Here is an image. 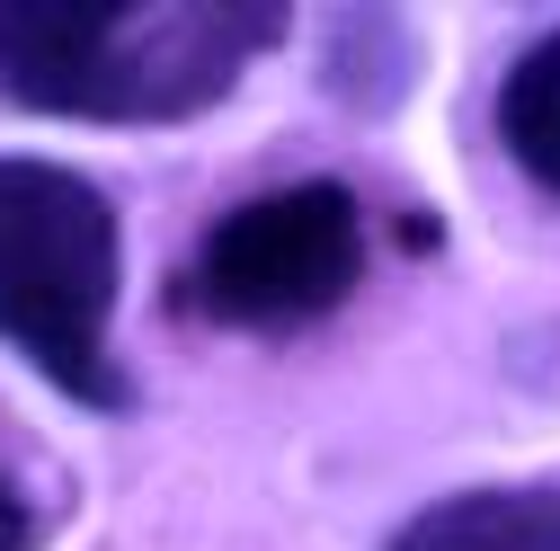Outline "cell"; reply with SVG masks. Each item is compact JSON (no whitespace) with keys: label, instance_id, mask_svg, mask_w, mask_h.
<instances>
[{"label":"cell","instance_id":"cell-5","mask_svg":"<svg viewBox=\"0 0 560 551\" xmlns=\"http://www.w3.org/2000/svg\"><path fill=\"white\" fill-rule=\"evenodd\" d=\"M499 143L508 161L560 196V27L534 36L516 62H508V81H499Z\"/></svg>","mask_w":560,"mask_h":551},{"label":"cell","instance_id":"cell-3","mask_svg":"<svg viewBox=\"0 0 560 551\" xmlns=\"http://www.w3.org/2000/svg\"><path fill=\"white\" fill-rule=\"evenodd\" d=\"M365 285V204L338 178L249 196L187 258V312L223 329H303Z\"/></svg>","mask_w":560,"mask_h":551},{"label":"cell","instance_id":"cell-1","mask_svg":"<svg viewBox=\"0 0 560 551\" xmlns=\"http://www.w3.org/2000/svg\"><path fill=\"white\" fill-rule=\"evenodd\" d=\"M285 10H107V0H10L0 10V98L72 125H178L232 98Z\"/></svg>","mask_w":560,"mask_h":551},{"label":"cell","instance_id":"cell-4","mask_svg":"<svg viewBox=\"0 0 560 551\" xmlns=\"http://www.w3.org/2000/svg\"><path fill=\"white\" fill-rule=\"evenodd\" d=\"M383 551H560V480L454 490L436 507H418Z\"/></svg>","mask_w":560,"mask_h":551},{"label":"cell","instance_id":"cell-7","mask_svg":"<svg viewBox=\"0 0 560 551\" xmlns=\"http://www.w3.org/2000/svg\"><path fill=\"white\" fill-rule=\"evenodd\" d=\"M0 551H36V507L19 499L10 471H0Z\"/></svg>","mask_w":560,"mask_h":551},{"label":"cell","instance_id":"cell-6","mask_svg":"<svg viewBox=\"0 0 560 551\" xmlns=\"http://www.w3.org/2000/svg\"><path fill=\"white\" fill-rule=\"evenodd\" d=\"M409 62H418V36L400 19H338L329 36V72H338V98L347 107H400L409 98Z\"/></svg>","mask_w":560,"mask_h":551},{"label":"cell","instance_id":"cell-2","mask_svg":"<svg viewBox=\"0 0 560 551\" xmlns=\"http://www.w3.org/2000/svg\"><path fill=\"white\" fill-rule=\"evenodd\" d=\"M116 285L125 241L116 204L62 161L0 152V338L81 409H116Z\"/></svg>","mask_w":560,"mask_h":551}]
</instances>
